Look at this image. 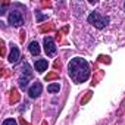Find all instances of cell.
Segmentation results:
<instances>
[{"label":"cell","mask_w":125,"mask_h":125,"mask_svg":"<svg viewBox=\"0 0 125 125\" xmlns=\"http://www.w3.org/2000/svg\"><path fill=\"white\" fill-rule=\"evenodd\" d=\"M19 57H21V52H19L18 46L12 44L10 46V53H9V62L10 63H16V62L19 60Z\"/></svg>","instance_id":"cell-6"},{"label":"cell","mask_w":125,"mask_h":125,"mask_svg":"<svg viewBox=\"0 0 125 125\" xmlns=\"http://www.w3.org/2000/svg\"><path fill=\"white\" fill-rule=\"evenodd\" d=\"M124 6H125V3H124Z\"/></svg>","instance_id":"cell-13"},{"label":"cell","mask_w":125,"mask_h":125,"mask_svg":"<svg viewBox=\"0 0 125 125\" xmlns=\"http://www.w3.org/2000/svg\"><path fill=\"white\" fill-rule=\"evenodd\" d=\"M47 68H49V62H47L46 59H38V60H35V69H37V72H44Z\"/></svg>","instance_id":"cell-7"},{"label":"cell","mask_w":125,"mask_h":125,"mask_svg":"<svg viewBox=\"0 0 125 125\" xmlns=\"http://www.w3.org/2000/svg\"><path fill=\"white\" fill-rule=\"evenodd\" d=\"M68 74L71 80L77 84L85 83L90 78V66L88 62L83 57H74L71 59L69 65H68Z\"/></svg>","instance_id":"cell-1"},{"label":"cell","mask_w":125,"mask_h":125,"mask_svg":"<svg viewBox=\"0 0 125 125\" xmlns=\"http://www.w3.org/2000/svg\"><path fill=\"white\" fill-rule=\"evenodd\" d=\"M37 16H38V22H41L43 19H47V16H43L40 12H37Z\"/></svg>","instance_id":"cell-12"},{"label":"cell","mask_w":125,"mask_h":125,"mask_svg":"<svg viewBox=\"0 0 125 125\" xmlns=\"http://www.w3.org/2000/svg\"><path fill=\"white\" fill-rule=\"evenodd\" d=\"M43 44H44V52L47 53V56H54V54L57 53L56 44H54V41H53L52 37H44Z\"/></svg>","instance_id":"cell-3"},{"label":"cell","mask_w":125,"mask_h":125,"mask_svg":"<svg viewBox=\"0 0 125 125\" xmlns=\"http://www.w3.org/2000/svg\"><path fill=\"white\" fill-rule=\"evenodd\" d=\"M59 90H60V84L59 83H53V84H50L47 87V91L49 93H59Z\"/></svg>","instance_id":"cell-9"},{"label":"cell","mask_w":125,"mask_h":125,"mask_svg":"<svg viewBox=\"0 0 125 125\" xmlns=\"http://www.w3.org/2000/svg\"><path fill=\"white\" fill-rule=\"evenodd\" d=\"M9 24L12 27H21L24 24V18H22V13L19 10H12L9 13Z\"/></svg>","instance_id":"cell-4"},{"label":"cell","mask_w":125,"mask_h":125,"mask_svg":"<svg viewBox=\"0 0 125 125\" xmlns=\"http://www.w3.org/2000/svg\"><path fill=\"white\" fill-rule=\"evenodd\" d=\"M28 49H30L31 54H34V56L40 54V46H38V43H37V41H31V43H30V46H28Z\"/></svg>","instance_id":"cell-8"},{"label":"cell","mask_w":125,"mask_h":125,"mask_svg":"<svg viewBox=\"0 0 125 125\" xmlns=\"http://www.w3.org/2000/svg\"><path fill=\"white\" fill-rule=\"evenodd\" d=\"M27 85H28V78H27V77L21 78V80H19V87L24 90V88H27Z\"/></svg>","instance_id":"cell-10"},{"label":"cell","mask_w":125,"mask_h":125,"mask_svg":"<svg viewBox=\"0 0 125 125\" xmlns=\"http://www.w3.org/2000/svg\"><path fill=\"white\" fill-rule=\"evenodd\" d=\"M2 125H18V124H16V121H15V119H12V118H9V119H5Z\"/></svg>","instance_id":"cell-11"},{"label":"cell","mask_w":125,"mask_h":125,"mask_svg":"<svg viewBox=\"0 0 125 125\" xmlns=\"http://www.w3.org/2000/svg\"><path fill=\"white\" fill-rule=\"evenodd\" d=\"M87 22H88L91 27H94L96 30H104V28L109 27L110 18L106 16V15H102V13L97 12V10H93V12L87 16Z\"/></svg>","instance_id":"cell-2"},{"label":"cell","mask_w":125,"mask_h":125,"mask_svg":"<svg viewBox=\"0 0 125 125\" xmlns=\"http://www.w3.org/2000/svg\"><path fill=\"white\" fill-rule=\"evenodd\" d=\"M41 91H43V85H41V83L35 81V83H34V84L30 87V90H28V94H30V97L35 99V97H38V96L41 94Z\"/></svg>","instance_id":"cell-5"}]
</instances>
